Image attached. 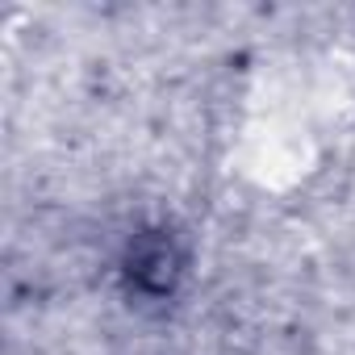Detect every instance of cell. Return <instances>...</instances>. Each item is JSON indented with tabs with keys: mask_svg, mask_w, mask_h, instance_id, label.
Returning a JSON list of instances; mask_svg holds the SVG:
<instances>
[{
	"mask_svg": "<svg viewBox=\"0 0 355 355\" xmlns=\"http://www.w3.org/2000/svg\"><path fill=\"white\" fill-rule=\"evenodd\" d=\"M130 276H134L142 288H150V293L171 288L175 276H180V255H175L171 239H163V234L138 239L134 251H130Z\"/></svg>",
	"mask_w": 355,
	"mask_h": 355,
	"instance_id": "1",
	"label": "cell"
}]
</instances>
